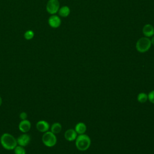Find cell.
I'll return each mask as SVG.
<instances>
[{"instance_id": "1", "label": "cell", "mask_w": 154, "mask_h": 154, "mask_svg": "<svg viewBox=\"0 0 154 154\" xmlns=\"http://www.w3.org/2000/svg\"><path fill=\"white\" fill-rule=\"evenodd\" d=\"M1 146L6 150H13L17 145V140L10 134L4 133L0 137Z\"/></svg>"}, {"instance_id": "2", "label": "cell", "mask_w": 154, "mask_h": 154, "mask_svg": "<svg viewBox=\"0 0 154 154\" xmlns=\"http://www.w3.org/2000/svg\"><path fill=\"white\" fill-rule=\"evenodd\" d=\"M91 144V140L86 134H80L76 138L75 145L76 148L81 151L87 150Z\"/></svg>"}, {"instance_id": "3", "label": "cell", "mask_w": 154, "mask_h": 154, "mask_svg": "<svg viewBox=\"0 0 154 154\" xmlns=\"http://www.w3.org/2000/svg\"><path fill=\"white\" fill-rule=\"evenodd\" d=\"M151 41L147 37H141L136 43V49L140 53L147 52L151 46Z\"/></svg>"}, {"instance_id": "4", "label": "cell", "mask_w": 154, "mask_h": 154, "mask_svg": "<svg viewBox=\"0 0 154 154\" xmlns=\"http://www.w3.org/2000/svg\"><path fill=\"white\" fill-rule=\"evenodd\" d=\"M42 140L45 146L48 147H52L56 144L57 139L55 134L51 131H47L43 134Z\"/></svg>"}, {"instance_id": "5", "label": "cell", "mask_w": 154, "mask_h": 154, "mask_svg": "<svg viewBox=\"0 0 154 154\" xmlns=\"http://www.w3.org/2000/svg\"><path fill=\"white\" fill-rule=\"evenodd\" d=\"M46 11L51 14H55L58 11L60 8V2L58 0H49L46 4Z\"/></svg>"}, {"instance_id": "6", "label": "cell", "mask_w": 154, "mask_h": 154, "mask_svg": "<svg viewBox=\"0 0 154 154\" xmlns=\"http://www.w3.org/2000/svg\"><path fill=\"white\" fill-rule=\"evenodd\" d=\"M61 23V20L60 18L57 15L52 14L48 19V24L51 27L53 28H58L60 26Z\"/></svg>"}, {"instance_id": "7", "label": "cell", "mask_w": 154, "mask_h": 154, "mask_svg": "<svg viewBox=\"0 0 154 154\" xmlns=\"http://www.w3.org/2000/svg\"><path fill=\"white\" fill-rule=\"evenodd\" d=\"M16 140L17 145L25 147L31 141V138L29 135L26 133H23V134L20 135Z\"/></svg>"}, {"instance_id": "8", "label": "cell", "mask_w": 154, "mask_h": 154, "mask_svg": "<svg viewBox=\"0 0 154 154\" xmlns=\"http://www.w3.org/2000/svg\"><path fill=\"white\" fill-rule=\"evenodd\" d=\"M31 128V122L27 119L21 120L19 124V129L23 133L28 132L30 130Z\"/></svg>"}, {"instance_id": "9", "label": "cell", "mask_w": 154, "mask_h": 154, "mask_svg": "<svg viewBox=\"0 0 154 154\" xmlns=\"http://www.w3.org/2000/svg\"><path fill=\"white\" fill-rule=\"evenodd\" d=\"M49 128V124L45 120H40L36 123V128L40 132L45 133L48 131Z\"/></svg>"}, {"instance_id": "10", "label": "cell", "mask_w": 154, "mask_h": 154, "mask_svg": "<svg viewBox=\"0 0 154 154\" xmlns=\"http://www.w3.org/2000/svg\"><path fill=\"white\" fill-rule=\"evenodd\" d=\"M77 137V133L75 129H69L64 133V138L69 141H72L76 140Z\"/></svg>"}, {"instance_id": "11", "label": "cell", "mask_w": 154, "mask_h": 154, "mask_svg": "<svg viewBox=\"0 0 154 154\" xmlns=\"http://www.w3.org/2000/svg\"><path fill=\"white\" fill-rule=\"evenodd\" d=\"M143 33L146 37H149L154 34V28L150 24H146L143 28Z\"/></svg>"}, {"instance_id": "12", "label": "cell", "mask_w": 154, "mask_h": 154, "mask_svg": "<svg viewBox=\"0 0 154 154\" xmlns=\"http://www.w3.org/2000/svg\"><path fill=\"white\" fill-rule=\"evenodd\" d=\"M86 129H87L86 125L84 123H82V122L78 123L76 125L75 128V131L76 132L77 134H79V135L84 134L86 131Z\"/></svg>"}, {"instance_id": "13", "label": "cell", "mask_w": 154, "mask_h": 154, "mask_svg": "<svg viewBox=\"0 0 154 154\" xmlns=\"http://www.w3.org/2000/svg\"><path fill=\"white\" fill-rule=\"evenodd\" d=\"M58 12L60 16L66 17L69 15V14L70 13V8L69 7L63 6V7H61L60 8H59Z\"/></svg>"}, {"instance_id": "14", "label": "cell", "mask_w": 154, "mask_h": 154, "mask_svg": "<svg viewBox=\"0 0 154 154\" xmlns=\"http://www.w3.org/2000/svg\"><path fill=\"white\" fill-rule=\"evenodd\" d=\"M62 129L61 125L58 122L54 123L51 127V131L54 134H59Z\"/></svg>"}, {"instance_id": "15", "label": "cell", "mask_w": 154, "mask_h": 154, "mask_svg": "<svg viewBox=\"0 0 154 154\" xmlns=\"http://www.w3.org/2000/svg\"><path fill=\"white\" fill-rule=\"evenodd\" d=\"M137 100L140 103H145L148 100V96L145 93H140L137 96Z\"/></svg>"}, {"instance_id": "16", "label": "cell", "mask_w": 154, "mask_h": 154, "mask_svg": "<svg viewBox=\"0 0 154 154\" xmlns=\"http://www.w3.org/2000/svg\"><path fill=\"white\" fill-rule=\"evenodd\" d=\"M13 150L14 154H26V150L23 146L17 145Z\"/></svg>"}, {"instance_id": "17", "label": "cell", "mask_w": 154, "mask_h": 154, "mask_svg": "<svg viewBox=\"0 0 154 154\" xmlns=\"http://www.w3.org/2000/svg\"><path fill=\"white\" fill-rule=\"evenodd\" d=\"M34 36V32L32 30H28L24 34V37L26 40H31Z\"/></svg>"}, {"instance_id": "18", "label": "cell", "mask_w": 154, "mask_h": 154, "mask_svg": "<svg viewBox=\"0 0 154 154\" xmlns=\"http://www.w3.org/2000/svg\"><path fill=\"white\" fill-rule=\"evenodd\" d=\"M148 99L149 100V101L154 104V90L151 91L148 94Z\"/></svg>"}, {"instance_id": "19", "label": "cell", "mask_w": 154, "mask_h": 154, "mask_svg": "<svg viewBox=\"0 0 154 154\" xmlns=\"http://www.w3.org/2000/svg\"><path fill=\"white\" fill-rule=\"evenodd\" d=\"M27 117H28V115L25 112H21L19 114V117L22 120H26L27 119Z\"/></svg>"}, {"instance_id": "20", "label": "cell", "mask_w": 154, "mask_h": 154, "mask_svg": "<svg viewBox=\"0 0 154 154\" xmlns=\"http://www.w3.org/2000/svg\"><path fill=\"white\" fill-rule=\"evenodd\" d=\"M150 41H151V43H152L153 45H154V37H152V40H150Z\"/></svg>"}, {"instance_id": "21", "label": "cell", "mask_w": 154, "mask_h": 154, "mask_svg": "<svg viewBox=\"0 0 154 154\" xmlns=\"http://www.w3.org/2000/svg\"><path fill=\"white\" fill-rule=\"evenodd\" d=\"M2 100L1 97L0 96V106H1V104H2Z\"/></svg>"}]
</instances>
